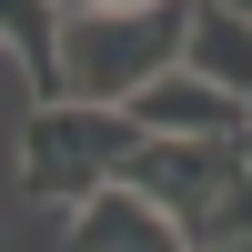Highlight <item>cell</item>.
Here are the masks:
<instances>
[{
	"label": "cell",
	"mask_w": 252,
	"mask_h": 252,
	"mask_svg": "<svg viewBox=\"0 0 252 252\" xmlns=\"http://www.w3.org/2000/svg\"><path fill=\"white\" fill-rule=\"evenodd\" d=\"M182 40H192V0H161V10H71L61 20V101L131 111V91L182 71Z\"/></svg>",
	"instance_id": "1"
},
{
	"label": "cell",
	"mask_w": 252,
	"mask_h": 252,
	"mask_svg": "<svg viewBox=\"0 0 252 252\" xmlns=\"http://www.w3.org/2000/svg\"><path fill=\"white\" fill-rule=\"evenodd\" d=\"M131 141H141L131 111H101V101H40V111L20 121V192L81 212V202H101V192L121 182Z\"/></svg>",
	"instance_id": "2"
},
{
	"label": "cell",
	"mask_w": 252,
	"mask_h": 252,
	"mask_svg": "<svg viewBox=\"0 0 252 252\" xmlns=\"http://www.w3.org/2000/svg\"><path fill=\"white\" fill-rule=\"evenodd\" d=\"M252 172L242 141H131V161H121V192H141L161 222H182V232L202 242V222L222 212V192Z\"/></svg>",
	"instance_id": "3"
},
{
	"label": "cell",
	"mask_w": 252,
	"mask_h": 252,
	"mask_svg": "<svg viewBox=\"0 0 252 252\" xmlns=\"http://www.w3.org/2000/svg\"><path fill=\"white\" fill-rule=\"evenodd\" d=\"M131 131L141 141H242L252 111L232 91H212V81H192V71H161L152 91H131Z\"/></svg>",
	"instance_id": "4"
},
{
	"label": "cell",
	"mask_w": 252,
	"mask_h": 252,
	"mask_svg": "<svg viewBox=\"0 0 252 252\" xmlns=\"http://www.w3.org/2000/svg\"><path fill=\"white\" fill-rule=\"evenodd\" d=\"M71 252H192V232L182 222H161L141 192H101V202H81L71 212Z\"/></svg>",
	"instance_id": "5"
},
{
	"label": "cell",
	"mask_w": 252,
	"mask_h": 252,
	"mask_svg": "<svg viewBox=\"0 0 252 252\" xmlns=\"http://www.w3.org/2000/svg\"><path fill=\"white\" fill-rule=\"evenodd\" d=\"M182 71H192V81H212V91H232L242 111H252V10H212V0H192Z\"/></svg>",
	"instance_id": "6"
},
{
	"label": "cell",
	"mask_w": 252,
	"mask_h": 252,
	"mask_svg": "<svg viewBox=\"0 0 252 252\" xmlns=\"http://www.w3.org/2000/svg\"><path fill=\"white\" fill-rule=\"evenodd\" d=\"M61 20H71V0H0V51L31 71L40 101H61Z\"/></svg>",
	"instance_id": "7"
},
{
	"label": "cell",
	"mask_w": 252,
	"mask_h": 252,
	"mask_svg": "<svg viewBox=\"0 0 252 252\" xmlns=\"http://www.w3.org/2000/svg\"><path fill=\"white\" fill-rule=\"evenodd\" d=\"M202 242H252V172L232 182V192H222V212L202 222ZM202 242H192V252H202Z\"/></svg>",
	"instance_id": "8"
},
{
	"label": "cell",
	"mask_w": 252,
	"mask_h": 252,
	"mask_svg": "<svg viewBox=\"0 0 252 252\" xmlns=\"http://www.w3.org/2000/svg\"><path fill=\"white\" fill-rule=\"evenodd\" d=\"M71 10H161V0H71Z\"/></svg>",
	"instance_id": "9"
},
{
	"label": "cell",
	"mask_w": 252,
	"mask_h": 252,
	"mask_svg": "<svg viewBox=\"0 0 252 252\" xmlns=\"http://www.w3.org/2000/svg\"><path fill=\"white\" fill-rule=\"evenodd\" d=\"M202 252H252V242H202Z\"/></svg>",
	"instance_id": "10"
},
{
	"label": "cell",
	"mask_w": 252,
	"mask_h": 252,
	"mask_svg": "<svg viewBox=\"0 0 252 252\" xmlns=\"http://www.w3.org/2000/svg\"><path fill=\"white\" fill-rule=\"evenodd\" d=\"M212 10H252V0H212Z\"/></svg>",
	"instance_id": "11"
},
{
	"label": "cell",
	"mask_w": 252,
	"mask_h": 252,
	"mask_svg": "<svg viewBox=\"0 0 252 252\" xmlns=\"http://www.w3.org/2000/svg\"><path fill=\"white\" fill-rule=\"evenodd\" d=\"M242 161H252V131H242Z\"/></svg>",
	"instance_id": "12"
}]
</instances>
